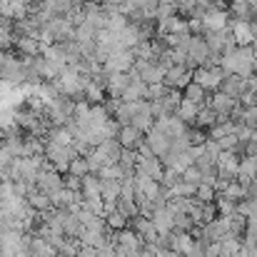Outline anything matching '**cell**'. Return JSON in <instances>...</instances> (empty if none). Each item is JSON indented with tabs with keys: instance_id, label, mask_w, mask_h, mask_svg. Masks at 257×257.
<instances>
[{
	"instance_id": "3",
	"label": "cell",
	"mask_w": 257,
	"mask_h": 257,
	"mask_svg": "<svg viewBox=\"0 0 257 257\" xmlns=\"http://www.w3.org/2000/svg\"><path fill=\"white\" fill-rule=\"evenodd\" d=\"M215 168H217V177H220V180H227V182H232V180L237 177L240 155H237V153H220V158H217Z\"/></svg>"
},
{
	"instance_id": "17",
	"label": "cell",
	"mask_w": 257,
	"mask_h": 257,
	"mask_svg": "<svg viewBox=\"0 0 257 257\" xmlns=\"http://www.w3.org/2000/svg\"><path fill=\"white\" fill-rule=\"evenodd\" d=\"M105 225H107L110 232H120V230H125L127 220H125L120 212H110V215H105Z\"/></svg>"
},
{
	"instance_id": "4",
	"label": "cell",
	"mask_w": 257,
	"mask_h": 257,
	"mask_svg": "<svg viewBox=\"0 0 257 257\" xmlns=\"http://www.w3.org/2000/svg\"><path fill=\"white\" fill-rule=\"evenodd\" d=\"M145 143L150 145V150H153V155H155L158 160H163V158L168 155V150H170V138H168L165 133H160L158 127H150V130L145 133Z\"/></svg>"
},
{
	"instance_id": "12",
	"label": "cell",
	"mask_w": 257,
	"mask_h": 257,
	"mask_svg": "<svg viewBox=\"0 0 257 257\" xmlns=\"http://www.w3.org/2000/svg\"><path fill=\"white\" fill-rule=\"evenodd\" d=\"M235 122L232 120H227V122H215L210 130H207V138L212 140V143H217V140H222V138H227V135H235Z\"/></svg>"
},
{
	"instance_id": "18",
	"label": "cell",
	"mask_w": 257,
	"mask_h": 257,
	"mask_svg": "<svg viewBox=\"0 0 257 257\" xmlns=\"http://www.w3.org/2000/svg\"><path fill=\"white\" fill-rule=\"evenodd\" d=\"M187 140H190V145L192 148H202L210 138H207V130H200V127H190L187 130Z\"/></svg>"
},
{
	"instance_id": "15",
	"label": "cell",
	"mask_w": 257,
	"mask_h": 257,
	"mask_svg": "<svg viewBox=\"0 0 257 257\" xmlns=\"http://www.w3.org/2000/svg\"><path fill=\"white\" fill-rule=\"evenodd\" d=\"M68 175H73V177H87L90 175V165H87L85 158H73V163H70V168H68Z\"/></svg>"
},
{
	"instance_id": "10",
	"label": "cell",
	"mask_w": 257,
	"mask_h": 257,
	"mask_svg": "<svg viewBox=\"0 0 257 257\" xmlns=\"http://www.w3.org/2000/svg\"><path fill=\"white\" fill-rule=\"evenodd\" d=\"M182 97H185L187 102H192V105L202 107V105H207V97H210V92H205V90L197 85V83H190V85L182 90Z\"/></svg>"
},
{
	"instance_id": "13",
	"label": "cell",
	"mask_w": 257,
	"mask_h": 257,
	"mask_svg": "<svg viewBox=\"0 0 257 257\" xmlns=\"http://www.w3.org/2000/svg\"><path fill=\"white\" fill-rule=\"evenodd\" d=\"M240 252H242V240L240 237L220 240V257H240Z\"/></svg>"
},
{
	"instance_id": "19",
	"label": "cell",
	"mask_w": 257,
	"mask_h": 257,
	"mask_svg": "<svg viewBox=\"0 0 257 257\" xmlns=\"http://www.w3.org/2000/svg\"><path fill=\"white\" fill-rule=\"evenodd\" d=\"M180 180H185V182H190V185H200L202 182V175H200V170L195 168V165H190V168H185V170L180 172Z\"/></svg>"
},
{
	"instance_id": "9",
	"label": "cell",
	"mask_w": 257,
	"mask_h": 257,
	"mask_svg": "<svg viewBox=\"0 0 257 257\" xmlns=\"http://www.w3.org/2000/svg\"><path fill=\"white\" fill-rule=\"evenodd\" d=\"M217 122V115H215V110L210 107V105H202L200 110H197V115H195V122L190 125V127H200V130H210L212 125Z\"/></svg>"
},
{
	"instance_id": "11",
	"label": "cell",
	"mask_w": 257,
	"mask_h": 257,
	"mask_svg": "<svg viewBox=\"0 0 257 257\" xmlns=\"http://www.w3.org/2000/svg\"><path fill=\"white\" fill-rule=\"evenodd\" d=\"M197 110H200L197 105H192V102H187V100L182 97V100H180V105H177V110H175V117H180V120H182V122L190 127V125L195 122V115H197Z\"/></svg>"
},
{
	"instance_id": "8",
	"label": "cell",
	"mask_w": 257,
	"mask_h": 257,
	"mask_svg": "<svg viewBox=\"0 0 257 257\" xmlns=\"http://www.w3.org/2000/svg\"><path fill=\"white\" fill-rule=\"evenodd\" d=\"M220 92H225L232 100H240V95L245 92V78H240V75H225V80L220 83Z\"/></svg>"
},
{
	"instance_id": "6",
	"label": "cell",
	"mask_w": 257,
	"mask_h": 257,
	"mask_svg": "<svg viewBox=\"0 0 257 257\" xmlns=\"http://www.w3.org/2000/svg\"><path fill=\"white\" fill-rule=\"evenodd\" d=\"M230 33H232V40L235 45H252V23H245V20H230Z\"/></svg>"
},
{
	"instance_id": "16",
	"label": "cell",
	"mask_w": 257,
	"mask_h": 257,
	"mask_svg": "<svg viewBox=\"0 0 257 257\" xmlns=\"http://www.w3.org/2000/svg\"><path fill=\"white\" fill-rule=\"evenodd\" d=\"M28 202H30L35 210H48V207H50V197H48L45 192H40V190H33V192L28 195Z\"/></svg>"
},
{
	"instance_id": "20",
	"label": "cell",
	"mask_w": 257,
	"mask_h": 257,
	"mask_svg": "<svg viewBox=\"0 0 257 257\" xmlns=\"http://www.w3.org/2000/svg\"><path fill=\"white\" fill-rule=\"evenodd\" d=\"M250 23H257V0L250 3Z\"/></svg>"
},
{
	"instance_id": "2",
	"label": "cell",
	"mask_w": 257,
	"mask_h": 257,
	"mask_svg": "<svg viewBox=\"0 0 257 257\" xmlns=\"http://www.w3.org/2000/svg\"><path fill=\"white\" fill-rule=\"evenodd\" d=\"M207 105L215 110V115H217V122H227L230 120V115H232V110L240 105L237 100H232V97H227L225 92H210V97H207Z\"/></svg>"
},
{
	"instance_id": "14",
	"label": "cell",
	"mask_w": 257,
	"mask_h": 257,
	"mask_svg": "<svg viewBox=\"0 0 257 257\" xmlns=\"http://www.w3.org/2000/svg\"><path fill=\"white\" fill-rule=\"evenodd\" d=\"M197 202H215V197H217V192H215V187H212V182H200L197 187H195V195H192Z\"/></svg>"
},
{
	"instance_id": "1",
	"label": "cell",
	"mask_w": 257,
	"mask_h": 257,
	"mask_svg": "<svg viewBox=\"0 0 257 257\" xmlns=\"http://www.w3.org/2000/svg\"><path fill=\"white\" fill-rule=\"evenodd\" d=\"M222 80H225V73H222V68H220V65H215V68H197V70H192V83H197L205 92H217Z\"/></svg>"
},
{
	"instance_id": "5",
	"label": "cell",
	"mask_w": 257,
	"mask_h": 257,
	"mask_svg": "<svg viewBox=\"0 0 257 257\" xmlns=\"http://www.w3.org/2000/svg\"><path fill=\"white\" fill-rule=\"evenodd\" d=\"M150 220H153V227H155V232L160 237H168L172 232V212L168 207H155Z\"/></svg>"
},
{
	"instance_id": "7",
	"label": "cell",
	"mask_w": 257,
	"mask_h": 257,
	"mask_svg": "<svg viewBox=\"0 0 257 257\" xmlns=\"http://www.w3.org/2000/svg\"><path fill=\"white\" fill-rule=\"evenodd\" d=\"M255 180H257V158H240V168H237L235 182L250 187Z\"/></svg>"
},
{
	"instance_id": "21",
	"label": "cell",
	"mask_w": 257,
	"mask_h": 257,
	"mask_svg": "<svg viewBox=\"0 0 257 257\" xmlns=\"http://www.w3.org/2000/svg\"><path fill=\"white\" fill-rule=\"evenodd\" d=\"M230 3H235V5H250L252 0H230Z\"/></svg>"
}]
</instances>
